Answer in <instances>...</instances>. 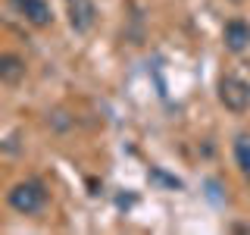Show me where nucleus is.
Wrapping results in <instances>:
<instances>
[{
    "instance_id": "f257e3e1",
    "label": "nucleus",
    "mask_w": 250,
    "mask_h": 235,
    "mask_svg": "<svg viewBox=\"0 0 250 235\" xmlns=\"http://www.w3.org/2000/svg\"><path fill=\"white\" fill-rule=\"evenodd\" d=\"M47 185L41 182V179H22V182H16L10 191H6V201H10V207L16 210V213L22 216H35L41 213V210L47 207Z\"/></svg>"
},
{
    "instance_id": "f03ea898",
    "label": "nucleus",
    "mask_w": 250,
    "mask_h": 235,
    "mask_svg": "<svg viewBox=\"0 0 250 235\" xmlns=\"http://www.w3.org/2000/svg\"><path fill=\"white\" fill-rule=\"evenodd\" d=\"M219 100L231 113L250 110V82H244L241 75H222L219 78Z\"/></svg>"
},
{
    "instance_id": "7ed1b4c3",
    "label": "nucleus",
    "mask_w": 250,
    "mask_h": 235,
    "mask_svg": "<svg viewBox=\"0 0 250 235\" xmlns=\"http://www.w3.org/2000/svg\"><path fill=\"white\" fill-rule=\"evenodd\" d=\"M66 13H69V25L78 35H88L97 22V10H94V0H66Z\"/></svg>"
},
{
    "instance_id": "20e7f679",
    "label": "nucleus",
    "mask_w": 250,
    "mask_h": 235,
    "mask_svg": "<svg viewBox=\"0 0 250 235\" xmlns=\"http://www.w3.org/2000/svg\"><path fill=\"white\" fill-rule=\"evenodd\" d=\"M222 41L231 53H244L250 47V22L247 19H229L222 28Z\"/></svg>"
},
{
    "instance_id": "39448f33",
    "label": "nucleus",
    "mask_w": 250,
    "mask_h": 235,
    "mask_svg": "<svg viewBox=\"0 0 250 235\" xmlns=\"http://www.w3.org/2000/svg\"><path fill=\"white\" fill-rule=\"evenodd\" d=\"M25 60L19 57V53H0V85H19L22 78H25Z\"/></svg>"
},
{
    "instance_id": "423d86ee",
    "label": "nucleus",
    "mask_w": 250,
    "mask_h": 235,
    "mask_svg": "<svg viewBox=\"0 0 250 235\" xmlns=\"http://www.w3.org/2000/svg\"><path fill=\"white\" fill-rule=\"evenodd\" d=\"M19 13L38 28H47L53 22V13H50V6H47V0H25V3L19 6Z\"/></svg>"
},
{
    "instance_id": "0eeeda50",
    "label": "nucleus",
    "mask_w": 250,
    "mask_h": 235,
    "mask_svg": "<svg viewBox=\"0 0 250 235\" xmlns=\"http://www.w3.org/2000/svg\"><path fill=\"white\" fill-rule=\"evenodd\" d=\"M231 154H234V163L238 169L244 172V179H250V138L247 135H238L231 144Z\"/></svg>"
},
{
    "instance_id": "6e6552de",
    "label": "nucleus",
    "mask_w": 250,
    "mask_h": 235,
    "mask_svg": "<svg viewBox=\"0 0 250 235\" xmlns=\"http://www.w3.org/2000/svg\"><path fill=\"white\" fill-rule=\"evenodd\" d=\"M10 3L16 6V10H19V6H22V3H25V0H10Z\"/></svg>"
}]
</instances>
